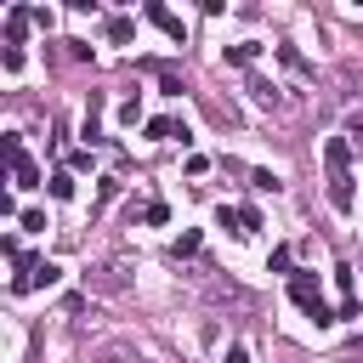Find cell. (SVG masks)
<instances>
[{
    "label": "cell",
    "mask_w": 363,
    "mask_h": 363,
    "mask_svg": "<svg viewBox=\"0 0 363 363\" xmlns=\"http://www.w3.org/2000/svg\"><path fill=\"white\" fill-rule=\"evenodd\" d=\"M63 279V267H52V261H23V272L12 279V290L17 295H29V290H52Z\"/></svg>",
    "instance_id": "cell-1"
},
{
    "label": "cell",
    "mask_w": 363,
    "mask_h": 363,
    "mask_svg": "<svg viewBox=\"0 0 363 363\" xmlns=\"http://www.w3.org/2000/svg\"><path fill=\"white\" fill-rule=\"evenodd\" d=\"M6 159H12V176H17V188H40V170H34V159L23 154V142H17V136H6Z\"/></svg>",
    "instance_id": "cell-2"
},
{
    "label": "cell",
    "mask_w": 363,
    "mask_h": 363,
    "mask_svg": "<svg viewBox=\"0 0 363 363\" xmlns=\"http://www.w3.org/2000/svg\"><path fill=\"white\" fill-rule=\"evenodd\" d=\"M290 295H295L306 312H318V306H324V290H318V272H295V279H290Z\"/></svg>",
    "instance_id": "cell-3"
},
{
    "label": "cell",
    "mask_w": 363,
    "mask_h": 363,
    "mask_svg": "<svg viewBox=\"0 0 363 363\" xmlns=\"http://www.w3.org/2000/svg\"><path fill=\"white\" fill-rule=\"evenodd\" d=\"M329 205H335V210H352V170L329 176Z\"/></svg>",
    "instance_id": "cell-4"
},
{
    "label": "cell",
    "mask_w": 363,
    "mask_h": 363,
    "mask_svg": "<svg viewBox=\"0 0 363 363\" xmlns=\"http://www.w3.org/2000/svg\"><path fill=\"white\" fill-rule=\"evenodd\" d=\"M250 91H255V103H261V108H284V97H279V85H267L261 74H250Z\"/></svg>",
    "instance_id": "cell-5"
},
{
    "label": "cell",
    "mask_w": 363,
    "mask_h": 363,
    "mask_svg": "<svg viewBox=\"0 0 363 363\" xmlns=\"http://www.w3.org/2000/svg\"><path fill=\"white\" fill-rule=\"evenodd\" d=\"M148 17H154V23H159L170 40H182V17H176V12H165V6H148Z\"/></svg>",
    "instance_id": "cell-6"
},
{
    "label": "cell",
    "mask_w": 363,
    "mask_h": 363,
    "mask_svg": "<svg viewBox=\"0 0 363 363\" xmlns=\"http://www.w3.org/2000/svg\"><path fill=\"white\" fill-rule=\"evenodd\" d=\"M324 165H329V176H341V170H346V142H341V136L324 148Z\"/></svg>",
    "instance_id": "cell-7"
},
{
    "label": "cell",
    "mask_w": 363,
    "mask_h": 363,
    "mask_svg": "<svg viewBox=\"0 0 363 363\" xmlns=\"http://www.w3.org/2000/svg\"><path fill=\"white\" fill-rule=\"evenodd\" d=\"M250 188L255 193H279V176H272V170H250Z\"/></svg>",
    "instance_id": "cell-8"
},
{
    "label": "cell",
    "mask_w": 363,
    "mask_h": 363,
    "mask_svg": "<svg viewBox=\"0 0 363 363\" xmlns=\"http://www.w3.org/2000/svg\"><path fill=\"white\" fill-rule=\"evenodd\" d=\"M233 216H239V233H244V239L261 227V210H250V205H244V210H233Z\"/></svg>",
    "instance_id": "cell-9"
},
{
    "label": "cell",
    "mask_w": 363,
    "mask_h": 363,
    "mask_svg": "<svg viewBox=\"0 0 363 363\" xmlns=\"http://www.w3.org/2000/svg\"><path fill=\"white\" fill-rule=\"evenodd\" d=\"M68 193H74V176L57 170V176H52V199H68Z\"/></svg>",
    "instance_id": "cell-10"
},
{
    "label": "cell",
    "mask_w": 363,
    "mask_h": 363,
    "mask_svg": "<svg viewBox=\"0 0 363 363\" xmlns=\"http://www.w3.org/2000/svg\"><path fill=\"white\" fill-rule=\"evenodd\" d=\"M148 136H154V142H165V136H176V119H148Z\"/></svg>",
    "instance_id": "cell-11"
},
{
    "label": "cell",
    "mask_w": 363,
    "mask_h": 363,
    "mask_svg": "<svg viewBox=\"0 0 363 363\" xmlns=\"http://www.w3.org/2000/svg\"><path fill=\"white\" fill-rule=\"evenodd\" d=\"M108 40H114V45H125V40H131V23H125V17H114V23H108Z\"/></svg>",
    "instance_id": "cell-12"
},
{
    "label": "cell",
    "mask_w": 363,
    "mask_h": 363,
    "mask_svg": "<svg viewBox=\"0 0 363 363\" xmlns=\"http://www.w3.org/2000/svg\"><path fill=\"white\" fill-rule=\"evenodd\" d=\"M165 216H170L165 205H148V210H142V221H148V227H165Z\"/></svg>",
    "instance_id": "cell-13"
},
{
    "label": "cell",
    "mask_w": 363,
    "mask_h": 363,
    "mask_svg": "<svg viewBox=\"0 0 363 363\" xmlns=\"http://www.w3.org/2000/svg\"><path fill=\"white\" fill-rule=\"evenodd\" d=\"M227 363H250V346H227Z\"/></svg>",
    "instance_id": "cell-14"
}]
</instances>
